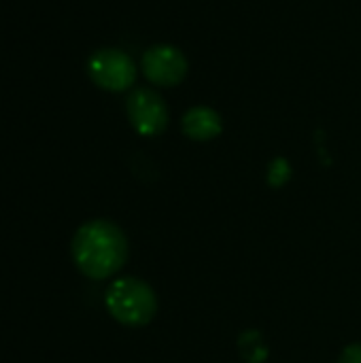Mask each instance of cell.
Segmentation results:
<instances>
[{
    "label": "cell",
    "instance_id": "3",
    "mask_svg": "<svg viewBox=\"0 0 361 363\" xmlns=\"http://www.w3.org/2000/svg\"><path fill=\"white\" fill-rule=\"evenodd\" d=\"M89 74L100 87L109 91H121L132 85L136 68L123 51L102 49L89 60Z\"/></svg>",
    "mask_w": 361,
    "mask_h": 363
},
{
    "label": "cell",
    "instance_id": "2",
    "mask_svg": "<svg viewBox=\"0 0 361 363\" xmlns=\"http://www.w3.org/2000/svg\"><path fill=\"white\" fill-rule=\"evenodd\" d=\"M104 304L111 317L128 328L147 325L157 313L155 291L134 277L113 281L106 289Z\"/></svg>",
    "mask_w": 361,
    "mask_h": 363
},
{
    "label": "cell",
    "instance_id": "6",
    "mask_svg": "<svg viewBox=\"0 0 361 363\" xmlns=\"http://www.w3.org/2000/svg\"><path fill=\"white\" fill-rule=\"evenodd\" d=\"M221 119L213 108L198 106L185 113L183 117V132L194 140H211L221 134Z\"/></svg>",
    "mask_w": 361,
    "mask_h": 363
},
{
    "label": "cell",
    "instance_id": "4",
    "mask_svg": "<svg viewBox=\"0 0 361 363\" xmlns=\"http://www.w3.org/2000/svg\"><path fill=\"white\" fill-rule=\"evenodd\" d=\"M128 117L134 130L143 136H155L168 123V113H166L162 98L149 89H138L130 96Z\"/></svg>",
    "mask_w": 361,
    "mask_h": 363
},
{
    "label": "cell",
    "instance_id": "7",
    "mask_svg": "<svg viewBox=\"0 0 361 363\" xmlns=\"http://www.w3.org/2000/svg\"><path fill=\"white\" fill-rule=\"evenodd\" d=\"M238 349L247 363H264L268 359V347H266L262 334L255 330H249L238 338Z\"/></svg>",
    "mask_w": 361,
    "mask_h": 363
},
{
    "label": "cell",
    "instance_id": "1",
    "mask_svg": "<svg viewBox=\"0 0 361 363\" xmlns=\"http://www.w3.org/2000/svg\"><path fill=\"white\" fill-rule=\"evenodd\" d=\"M72 262L87 279L102 281L121 270L128 259V240L119 225L106 219L83 223L70 245Z\"/></svg>",
    "mask_w": 361,
    "mask_h": 363
},
{
    "label": "cell",
    "instance_id": "8",
    "mask_svg": "<svg viewBox=\"0 0 361 363\" xmlns=\"http://www.w3.org/2000/svg\"><path fill=\"white\" fill-rule=\"evenodd\" d=\"M289 177H291V166H289V162L283 160V157H277V160L270 164V168H268V183H270L272 187H283V185L289 181Z\"/></svg>",
    "mask_w": 361,
    "mask_h": 363
},
{
    "label": "cell",
    "instance_id": "9",
    "mask_svg": "<svg viewBox=\"0 0 361 363\" xmlns=\"http://www.w3.org/2000/svg\"><path fill=\"white\" fill-rule=\"evenodd\" d=\"M338 363H361V345H349L343 351Z\"/></svg>",
    "mask_w": 361,
    "mask_h": 363
},
{
    "label": "cell",
    "instance_id": "5",
    "mask_svg": "<svg viewBox=\"0 0 361 363\" xmlns=\"http://www.w3.org/2000/svg\"><path fill=\"white\" fill-rule=\"evenodd\" d=\"M143 70L149 81L157 85H177L187 72L183 53L174 47H153L143 57Z\"/></svg>",
    "mask_w": 361,
    "mask_h": 363
}]
</instances>
